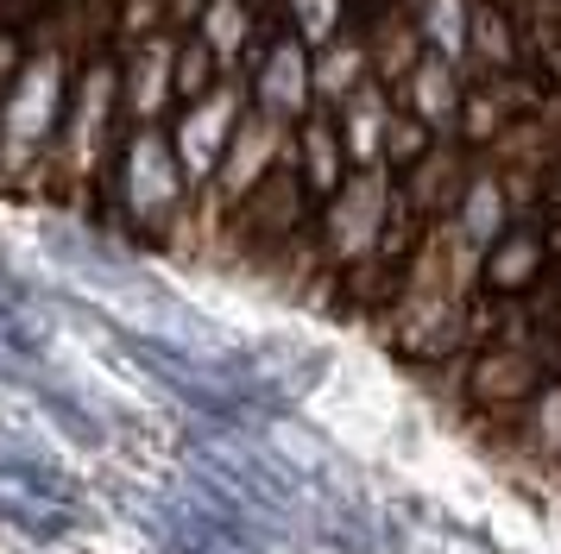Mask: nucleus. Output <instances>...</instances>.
I'll return each mask as SVG.
<instances>
[{"label": "nucleus", "mask_w": 561, "mask_h": 554, "mask_svg": "<svg viewBox=\"0 0 561 554\" xmlns=\"http://www.w3.org/2000/svg\"><path fill=\"white\" fill-rule=\"evenodd\" d=\"M70 89H77V76H70L57 45L20 57V70H13L7 95H0V189H38V183H51V158H57V139H64Z\"/></svg>", "instance_id": "nucleus-1"}, {"label": "nucleus", "mask_w": 561, "mask_h": 554, "mask_svg": "<svg viewBox=\"0 0 561 554\" xmlns=\"http://www.w3.org/2000/svg\"><path fill=\"white\" fill-rule=\"evenodd\" d=\"M121 64L114 57H89L70 89V114H64V139L51 158V189L64 201H82V189H95L102 171H114L121 151Z\"/></svg>", "instance_id": "nucleus-2"}, {"label": "nucleus", "mask_w": 561, "mask_h": 554, "mask_svg": "<svg viewBox=\"0 0 561 554\" xmlns=\"http://www.w3.org/2000/svg\"><path fill=\"white\" fill-rule=\"evenodd\" d=\"M114 208L139 240H178V227L196 208V189L183 176L164 126H127L114 151Z\"/></svg>", "instance_id": "nucleus-3"}, {"label": "nucleus", "mask_w": 561, "mask_h": 554, "mask_svg": "<svg viewBox=\"0 0 561 554\" xmlns=\"http://www.w3.org/2000/svg\"><path fill=\"white\" fill-rule=\"evenodd\" d=\"M391 215H398V171H385V164L354 171L316 208V265L334 277L366 272L391 233Z\"/></svg>", "instance_id": "nucleus-4"}, {"label": "nucleus", "mask_w": 561, "mask_h": 554, "mask_svg": "<svg viewBox=\"0 0 561 554\" xmlns=\"http://www.w3.org/2000/svg\"><path fill=\"white\" fill-rule=\"evenodd\" d=\"M247 107H253V89L240 82V76H221L208 95L183 101L178 114H171V151H178L183 176H190V189L203 196L208 183H215V171H221V158H228L233 132H240V120H247Z\"/></svg>", "instance_id": "nucleus-5"}, {"label": "nucleus", "mask_w": 561, "mask_h": 554, "mask_svg": "<svg viewBox=\"0 0 561 554\" xmlns=\"http://www.w3.org/2000/svg\"><path fill=\"white\" fill-rule=\"evenodd\" d=\"M253 107L259 114H272V120L297 126L316 114V50L304 45V38H272V45L253 57Z\"/></svg>", "instance_id": "nucleus-6"}, {"label": "nucleus", "mask_w": 561, "mask_h": 554, "mask_svg": "<svg viewBox=\"0 0 561 554\" xmlns=\"http://www.w3.org/2000/svg\"><path fill=\"white\" fill-rule=\"evenodd\" d=\"M549 215L556 208H542V215H524V221H511L480 258V290L492 297H530L542 272H549V258H556V240H549Z\"/></svg>", "instance_id": "nucleus-7"}, {"label": "nucleus", "mask_w": 561, "mask_h": 554, "mask_svg": "<svg viewBox=\"0 0 561 554\" xmlns=\"http://www.w3.org/2000/svg\"><path fill=\"white\" fill-rule=\"evenodd\" d=\"M121 114L127 126H164V114H178V32L133 45L121 64Z\"/></svg>", "instance_id": "nucleus-8"}, {"label": "nucleus", "mask_w": 561, "mask_h": 554, "mask_svg": "<svg viewBox=\"0 0 561 554\" xmlns=\"http://www.w3.org/2000/svg\"><path fill=\"white\" fill-rule=\"evenodd\" d=\"M290 164H297V176H304V196L322 208V201L354 176V164H347V146H341V126H334L329 107H316L309 120H297V139H290Z\"/></svg>", "instance_id": "nucleus-9"}, {"label": "nucleus", "mask_w": 561, "mask_h": 554, "mask_svg": "<svg viewBox=\"0 0 561 554\" xmlns=\"http://www.w3.org/2000/svg\"><path fill=\"white\" fill-rule=\"evenodd\" d=\"M398 95H404V114H416L435 139H448V132L460 126V107H467V70L430 50V57L410 70V82L398 89Z\"/></svg>", "instance_id": "nucleus-10"}, {"label": "nucleus", "mask_w": 561, "mask_h": 554, "mask_svg": "<svg viewBox=\"0 0 561 554\" xmlns=\"http://www.w3.org/2000/svg\"><path fill=\"white\" fill-rule=\"evenodd\" d=\"M334 126H341V146H347V164L354 171H373V164H385V139H391V89L385 82H359L354 95L341 101V107H329Z\"/></svg>", "instance_id": "nucleus-11"}, {"label": "nucleus", "mask_w": 561, "mask_h": 554, "mask_svg": "<svg viewBox=\"0 0 561 554\" xmlns=\"http://www.w3.org/2000/svg\"><path fill=\"white\" fill-rule=\"evenodd\" d=\"M511 221H517V208H511L505 171H499L492 158H473V176H467V189H460V201H455V227L485 252Z\"/></svg>", "instance_id": "nucleus-12"}, {"label": "nucleus", "mask_w": 561, "mask_h": 554, "mask_svg": "<svg viewBox=\"0 0 561 554\" xmlns=\"http://www.w3.org/2000/svg\"><path fill=\"white\" fill-rule=\"evenodd\" d=\"M190 32H196V38L221 57V70L233 76V64H240L259 38V7L253 0H203V13H196Z\"/></svg>", "instance_id": "nucleus-13"}, {"label": "nucleus", "mask_w": 561, "mask_h": 554, "mask_svg": "<svg viewBox=\"0 0 561 554\" xmlns=\"http://www.w3.org/2000/svg\"><path fill=\"white\" fill-rule=\"evenodd\" d=\"M366 50H373V82H385L391 95L410 82V70L430 57V45H423V32H416V20H404V13H391V20H379V32L366 38Z\"/></svg>", "instance_id": "nucleus-14"}, {"label": "nucleus", "mask_w": 561, "mask_h": 554, "mask_svg": "<svg viewBox=\"0 0 561 554\" xmlns=\"http://www.w3.org/2000/svg\"><path fill=\"white\" fill-rule=\"evenodd\" d=\"M359 82H373V50H366V38H347L341 32L334 45L316 50V107H341Z\"/></svg>", "instance_id": "nucleus-15"}, {"label": "nucleus", "mask_w": 561, "mask_h": 554, "mask_svg": "<svg viewBox=\"0 0 561 554\" xmlns=\"http://www.w3.org/2000/svg\"><path fill=\"white\" fill-rule=\"evenodd\" d=\"M416 32L435 57H448L467 70L473 57V0H416Z\"/></svg>", "instance_id": "nucleus-16"}, {"label": "nucleus", "mask_w": 561, "mask_h": 554, "mask_svg": "<svg viewBox=\"0 0 561 554\" xmlns=\"http://www.w3.org/2000/svg\"><path fill=\"white\" fill-rule=\"evenodd\" d=\"M511 57H517V25L492 0H473V57H467V70L499 76V70H511Z\"/></svg>", "instance_id": "nucleus-17"}, {"label": "nucleus", "mask_w": 561, "mask_h": 554, "mask_svg": "<svg viewBox=\"0 0 561 554\" xmlns=\"http://www.w3.org/2000/svg\"><path fill=\"white\" fill-rule=\"evenodd\" d=\"M284 20H290V38L322 50L347 32V0H284Z\"/></svg>", "instance_id": "nucleus-18"}, {"label": "nucleus", "mask_w": 561, "mask_h": 554, "mask_svg": "<svg viewBox=\"0 0 561 554\" xmlns=\"http://www.w3.org/2000/svg\"><path fill=\"white\" fill-rule=\"evenodd\" d=\"M221 76H228V70H221V57H215L196 32L178 38V107H183V101H196V95H208Z\"/></svg>", "instance_id": "nucleus-19"}, {"label": "nucleus", "mask_w": 561, "mask_h": 554, "mask_svg": "<svg viewBox=\"0 0 561 554\" xmlns=\"http://www.w3.org/2000/svg\"><path fill=\"white\" fill-rule=\"evenodd\" d=\"M430 146H435V132L416 120V114H404V107H398V114H391V139H385V171H410V164H416Z\"/></svg>", "instance_id": "nucleus-20"}, {"label": "nucleus", "mask_w": 561, "mask_h": 554, "mask_svg": "<svg viewBox=\"0 0 561 554\" xmlns=\"http://www.w3.org/2000/svg\"><path fill=\"white\" fill-rule=\"evenodd\" d=\"M13 70H20V57H7V50H0V95H7V82H13Z\"/></svg>", "instance_id": "nucleus-21"}, {"label": "nucleus", "mask_w": 561, "mask_h": 554, "mask_svg": "<svg viewBox=\"0 0 561 554\" xmlns=\"http://www.w3.org/2000/svg\"><path fill=\"white\" fill-rule=\"evenodd\" d=\"M556 208H561V171H556Z\"/></svg>", "instance_id": "nucleus-22"}, {"label": "nucleus", "mask_w": 561, "mask_h": 554, "mask_svg": "<svg viewBox=\"0 0 561 554\" xmlns=\"http://www.w3.org/2000/svg\"><path fill=\"white\" fill-rule=\"evenodd\" d=\"M542 7H556V20H561V0H542Z\"/></svg>", "instance_id": "nucleus-23"}, {"label": "nucleus", "mask_w": 561, "mask_h": 554, "mask_svg": "<svg viewBox=\"0 0 561 554\" xmlns=\"http://www.w3.org/2000/svg\"><path fill=\"white\" fill-rule=\"evenodd\" d=\"M253 7H272V0H253Z\"/></svg>", "instance_id": "nucleus-24"}]
</instances>
